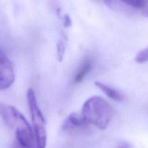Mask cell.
<instances>
[{
	"instance_id": "277c9868",
	"label": "cell",
	"mask_w": 148,
	"mask_h": 148,
	"mask_svg": "<svg viewBox=\"0 0 148 148\" xmlns=\"http://www.w3.org/2000/svg\"><path fill=\"white\" fill-rule=\"evenodd\" d=\"M90 126L81 114L72 113L64 120L61 126V130L64 133L69 135H81L91 131Z\"/></svg>"
},
{
	"instance_id": "3957f363",
	"label": "cell",
	"mask_w": 148,
	"mask_h": 148,
	"mask_svg": "<svg viewBox=\"0 0 148 148\" xmlns=\"http://www.w3.org/2000/svg\"><path fill=\"white\" fill-rule=\"evenodd\" d=\"M27 101L30 117H31L32 124H33L36 148H46L47 134H46L45 119L38 105L34 90L32 88H29L28 90Z\"/></svg>"
},
{
	"instance_id": "30bf717a",
	"label": "cell",
	"mask_w": 148,
	"mask_h": 148,
	"mask_svg": "<svg viewBox=\"0 0 148 148\" xmlns=\"http://www.w3.org/2000/svg\"><path fill=\"white\" fill-rule=\"evenodd\" d=\"M135 62L138 64H143L148 62V47L145 48L136 55Z\"/></svg>"
},
{
	"instance_id": "8992f818",
	"label": "cell",
	"mask_w": 148,
	"mask_h": 148,
	"mask_svg": "<svg viewBox=\"0 0 148 148\" xmlns=\"http://www.w3.org/2000/svg\"><path fill=\"white\" fill-rule=\"evenodd\" d=\"M93 69V59L90 55L86 54L80 63L75 76L73 77V84H79L85 79Z\"/></svg>"
},
{
	"instance_id": "8fae6325",
	"label": "cell",
	"mask_w": 148,
	"mask_h": 148,
	"mask_svg": "<svg viewBox=\"0 0 148 148\" xmlns=\"http://www.w3.org/2000/svg\"><path fill=\"white\" fill-rule=\"evenodd\" d=\"M71 19L68 14H65L62 17V23H63L64 27H70L71 25Z\"/></svg>"
},
{
	"instance_id": "4fadbf2b",
	"label": "cell",
	"mask_w": 148,
	"mask_h": 148,
	"mask_svg": "<svg viewBox=\"0 0 148 148\" xmlns=\"http://www.w3.org/2000/svg\"><path fill=\"white\" fill-rule=\"evenodd\" d=\"M103 1L107 6H112L113 4V0H103Z\"/></svg>"
},
{
	"instance_id": "7a4b0ae2",
	"label": "cell",
	"mask_w": 148,
	"mask_h": 148,
	"mask_svg": "<svg viewBox=\"0 0 148 148\" xmlns=\"http://www.w3.org/2000/svg\"><path fill=\"white\" fill-rule=\"evenodd\" d=\"M81 115L90 124L104 130L114 117L113 106L100 96H92L84 102Z\"/></svg>"
},
{
	"instance_id": "5bb4252c",
	"label": "cell",
	"mask_w": 148,
	"mask_h": 148,
	"mask_svg": "<svg viewBox=\"0 0 148 148\" xmlns=\"http://www.w3.org/2000/svg\"><path fill=\"white\" fill-rule=\"evenodd\" d=\"M120 148H123V147H120Z\"/></svg>"
},
{
	"instance_id": "ba28073f",
	"label": "cell",
	"mask_w": 148,
	"mask_h": 148,
	"mask_svg": "<svg viewBox=\"0 0 148 148\" xmlns=\"http://www.w3.org/2000/svg\"><path fill=\"white\" fill-rule=\"evenodd\" d=\"M67 45H68V37L63 31H61L59 39L57 42V57L59 62L63 60L66 51Z\"/></svg>"
},
{
	"instance_id": "6da1fadb",
	"label": "cell",
	"mask_w": 148,
	"mask_h": 148,
	"mask_svg": "<svg viewBox=\"0 0 148 148\" xmlns=\"http://www.w3.org/2000/svg\"><path fill=\"white\" fill-rule=\"evenodd\" d=\"M0 114L6 125L15 131L19 148H36L33 128L19 110L12 106L1 105Z\"/></svg>"
},
{
	"instance_id": "7c38bea8",
	"label": "cell",
	"mask_w": 148,
	"mask_h": 148,
	"mask_svg": "<svg viewBox=\"0 0 148 148\" xmlns=\"http://www.w3.org/2000/svg\"><path fill=\"white\" fill-rule=\"evenodd\" d=\"M142 14H144V15L148 17V0H147L146 4H145V7H144V9L142 10Z\"/></svg>"
},
{
	"instance_id": "5b68a950",
	"label": "cell",
	"mask_w": 148,
	"mask_h": 148,
	"mask_svg": "<svg viewBox=\"0 0 148 148\" xmlns=\"http://www.w3.org/2000/svg\"><path fill=\"white\" fill-rule=\"evenodd\" d=\"M15 79L14 68L6 53L0 49V90L8 89Z\"/></svg>"
},
{
	"instance_id": "52a82bcc",
	"label": "cell",
	"mask_w": 148,
	"mask_h": 148,
	"mask_svg": "<svg viewBox=\"0 0 148 148\" xmlns=\"http://www.w3.org/2000/svg\"><path fill=\"white\" fill-rule=\"evenodd\" d=\"M94 85L102 92H104L109 98L116 102H121L124 100V95L118 90L105 85L101 82H94Z\"/></svg>"
},
{
	"instance_id": "9c48e42d",
	"label": "cell",
	"mask_w": 148,
	"mask_h": 148,
	"mask_svg": "<svg viewBox=\"0 0 148 148\" xmlns=\"http://www.w3.org/2000/svg\"><path fill=\"white\" fill-rule=\"evenodd\" d=\"M118 1L128 7L140 10L141 12L142 11L147 2V0H118Z\"/></svg>"
}]
</instances>
